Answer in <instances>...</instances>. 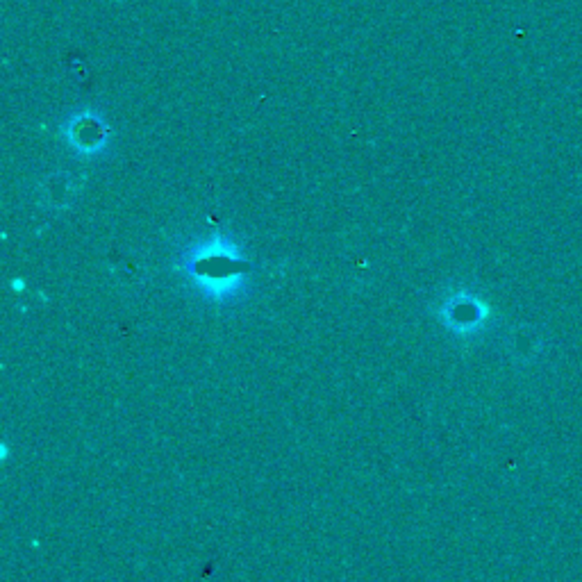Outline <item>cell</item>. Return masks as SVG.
<instances>
[{
  "label": "cell",
  "mask_w": 582,
  "mask_h": 582,
  "mask_svg": "<svg viewBox=\"0 0 582 582\" xmlns=\"http://www.w3.org/2000/svg\"><path fill=\"white\" fill-rule=\"evenodd\" d=\"M69 132V144L76 151L85 155H94L98 151H103L105 144V128L103 123H98L91 114H82L73 121L71 128H66Z\"/></svg>",
  "instance_id": "6da1fadb"
}]
</instances>
